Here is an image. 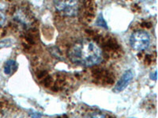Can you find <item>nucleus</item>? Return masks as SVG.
I'll use <instances>...</instances> for the list:
<instances>
[{
	"label": "nucleus",
	"instance_id": "obj_1",
	"mask_svg": "<svg viewBox=\"0 0 158 118\" xmlns=\"http://www.w3.org/2000/svg\"><path fill=\"white\" fill-rule=\"evenodd\" d=\"M68 55L72 63L80 66L90 67L101 62L102 50L94 42L81 39L70 47Z\"/></svg>",
	"mask_w": 158,
	"mask_h": 118
},
{
	"label": "nucleus",
	"instance_id": "obj_2",
	"mask_svg": "<svg viewBox=\"0 0 158 118\" xmlns=\"http://www.w3.org/2000/svg\"><path fill=\"white\" fill-rule=\"evenodd\" d=\"M53 4L56 10L63 15L74 17L78 13L80 2L79 0H53Z\"/></svg>",
	"mask_w": 158,
	"mask_h": 118
},
{
	"label": "nucleus",
	"instance_id": "obj_3",
	"mask_svg": "<svg viewBox=\"0 0 158 118\" xmlns=\"http://www.w3.org/2000/svg\"><path fill=\"white\" fill-rule=\"evenodd\" d=\"M130 44L138 51L146 50L150 44V36L146 31H136L130 37Z\"/></svg>",
	"mask_w": 158,
	"mask_h": 118
},
{
	"label": "nucleus",
	"instance_id": "obj_4",
	"mask_svg": "<svg viewBox=\"0 0 158 118\" xmlns=\"http://www.w3.org/2000/svg\"><path fill=\"white\" fill-rule=\"evenodd\" d=\"M134 78V72L131 69L127 70L123 76L121 77V78L119 79V81L117 82V84H115V88H114L113 91L116 93L118 92H121L122 91H123L130 84V83L131 82V81L133 80Z\"/></svg>",
	"mask_w": 158,
	"mask_h": 118
},
{
	"label": "nucleus",
	"instance_id": "obj_5",
	"mask_svg": "<svg viewBox=\"0 0 158 118\" xmlns=\"http://www.w3.org/2000/svg\"><path fill=\"white\" fill-rule=\"evenodd\" d=\"M18 67V65L15 60H13V59L7 60V61H6L5 65H4V73L6 75H11V74H13L16 71Z\"/></svg>",
	"mask_w": 158,
	"mask_h": 118
},
{
	"label": "nucleus",
	"instance_id": "obj_6",
	"mask_svg": "<svg viewBox=\"0 0 158 118\" xmlns=\"http://www.w3.org/2000/svg\"><path fill=\"white\" fill-rule=\"evenodd\" d=\"M96 24H97V25L100 26V27L104 28V29H108V25H107L106 22L104 21V18H103V16L101 14L99 15V17L97 18Z\"/></svg>",
	"mask_w": 158,
	"mask_h": 118
},
{
	"label": "nucleus",
	"instance_id": "obj_7",
	"mask_svg": "<svg viewBox=\"0 0 158 118\" xmlns=\"http://www.w3.org/2000/svg\"><path fill=\"white\" fill-rule=\"evenodd\" d=\"M12 44H13L12 39H3V40H1V41H0V48L10 47V46H11Z\"/></svg>",
	"mask_w": 158,
	"mask_h": 118
},
{
	"label": "nucleus",
	"instance_id": "obj_8",
	"mask_svg": "<svg viewBox=\"0 0 158 118\" xmlns=\"http://www.w3.org/2000/svg\"><path fill=\"white\" fill-rule=\"evenodd\" d=\"M89 116H91V117H105L106 115L104 114V113H99V112H94V113H91Z\"/></svg>",
	"mask_w": 158,
	"mask_h": 118
},
{
	"label": "nucleus",
	"instance_id": "obj_9",
	"mask_svg": "<svg viewBox=\"0 0 158 118\" xmlns=\"http://www.w3.org/2000/svg\"><path fill=\"white\" fill-rule=\"evenodd\" d=\"M149 77H150V79L153 80V81H156V79H157V73H156V70L154 72V73H151Z\"/></svg>",
	"mask_w": 158,
	"mask_h": 118
},
{
	"label": "nucleus",
	"instance_id": "obj_10",
	"mask_svg": "<svg viewBox=\"0 0 158 118\" xmlns=\"http://www.w3.org/2000/svg\"><path fill=\"white\" fill-rule=\"evenodd\" d=\"M30 116H32V117H40V116H42V114L36 112V113H30Z\"/></svg>",
	"mask_w": 158,
	"mask_h": 118
},
{
	"label": "nucleus",
	"instance_id": "obj_11",
	"mask_svg": "<svg viewBox=\"0 0 158 118\" xmlns=\"http://www.w3.org/2000/svg\"><path fill=\"white\" fill-rule=\"evenodd\" d=\"M5 17H4L3 14H2L1 13H0V25H2V24L5 22Z\"/></svg>",
	"mask_w": 158,
	"mask_h": 118
},
{
	"label": "nucleus",
	"instance_id": "obj_12",
	"mask_svg": "<svg viewBox=\"0 0 158 118\" xmlns=\"http://www.w3.org/2000/svg\"><path fill=\"white\" fill-rule=\"evenodd\" d=\"M139 1H140V2H148L149 0H139Z\"/></svg>",
	"mask_w": 158,
	"mask_h": 118
}]
</instances>
